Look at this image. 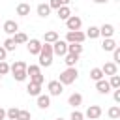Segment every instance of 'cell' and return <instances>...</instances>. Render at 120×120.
<instances>
[{"instance_id": "obj_45", "label": "cell", "mask_w": 120, "mask_h": 120, "mask_svg": "<svg viewBox=\"0 0 120 120\" xmlns=\"http://www.w3.org/2000/svg\"><path fill=\"white\" fill-rule=\"evenodd\" d=\"M0 88H2V82H0Z\"/></svg>"}, {"instance_id": "obj_2", "label": "cell", "mask_w": 120, "mask_h": 120, "mask_svg": "<svg viewBox=\"0 0 120 120\" xmlns=\"http://www.w3.org/2000/svg\"><path fill=\"white\" fill-rule=\"evenodd\" d=\"M77 77H79V71H77V68H66V69L60 73V77H58V82H60L62 86H68V84H73V82L77 81Z\"/></svg>"}, {"instance_id": "obj_26", "label": "cell", "mask_w": 120, "mask_h": 120, "mask_svg": "<svg viewBox=\"0 0 120 120\" xmlns=\"http://www.w3.org/2000/svg\"><path fill=\"white\" fill-rule=\"evenodd\" d=\"M90 79H92V81H101V79H105L101 68H92V69H90Z\"/></svg>"}, {"instance_id": "obj_31", "label": "cell", "mask_w": 120, "mask_h": 120, "mask_svg": "<svg viewBox=\"0 0 120 120\" xmlns=\"http://www.w3.org/2000/svg\"><path fill=\"white\" fill-rule=\"evenodd\" d=\"M2 47H4V49H6L8 52H9V51H15V49H17V45H15L13 38H8V39L4 41V45H2Z\"/></svg>"}, {"instance_id": "obj_24", "label": "cell", "mask_w": 120, "mask_h": 120, "mask_svg": "<svg viewBox=\"0 0 120 120\" xmlns=\"http://www.w3.org/2000/svg\"><path fill=\"white\" fill-rule=\"evenodd\" d=\"M84 36H86L88 39H96V38H99V26H88V30L84 32Z\"/></svg>"}, {"instance_id": "obj_13", "label": "cell", "mask_w": 120, "mask_h": 120, "mask_svg": "<svg viewBox=\"0 0 120 120\" xmlns=\"http://www.w3.org/2000/svg\"><path fill=\"white\" fill-rule=\"evenodd\" d=\"M99 36H103V39H105V38H112V36H114V26L109 24V22H107V24H101V26H99Z\"/></svg>"}, {"instance_id": "obj_1", "label": "cell", "mask_w": 120, "mask_h": 120, "mask_svg": "<svg viewBox=\"0 0 120 120\" xmlns=\"http://www.w3.org/2000/svg\"><path fill=\"white\" fill-rule=\"evenodd\" d=\"M52 45H49V43H43L41 45V51H39V54H38V58H39V68H49L51 64H52Z\"/></svg>"}, {"instance_id": "obj_6", "label": "cell", "mask_w": 120, "mask_h": 120, "mask_svg": "<svg viewBox=\"0 0 120 120\" xmlns=\"http://www.w3.org/2000/svg\"><path fill=\"white\" fill-rule=\"evenodd\" d=\"M52 54H56V56H66V54H68V43H66L64 39H56V41L52 43Z\"/></svg>"}, {"instance_id": "obj_33", "label": "cell", "mask_w": 120, "mask_h": 120, "mask_svg": "<svg viewBox=\"0 0 120 120\" xmlns=\"http://www.w3.org/2000/svg\"><path fill=\"white\" fill-rule=\"evenodd\" d=\"M13 69H26V62H22V60L13 62V64L9 66V71H13Z\"/></svg>"}, {"instance_id": "obj_39", "label": "cell", "mask_w": 120, "mask_h": 120, "mask_svg": "<svg viewBox=\"0 0 120 120\" xmlns=\"http://www.w3.org/2000/svg\"><path fill=\"white\" fill-rule=\"evenodd\" d=\"M112 98H114V103H120V88H116L112 92Z\"/></svg>"}, {"instance_id": "obj_34", "label": "cell", "mask_w": 120, "mask_h": 120, "mask_svg": "<svg viewBox=\"0 0 120 120\" xmlns=\"http://www.w3.org/2000/svg\"><path fill=\"white\" fill-rule=\"evenodd\" d=\"M69 120H84V114H82L79 109H73V112H71Z\"/></svg>"}, {"instance_id": "obj_28", "label": "cell", "mask_w": 120, "mask_h": 120, "mask_svg": "<svg viewBox=\"0 0 120 120\" xmlns=\"http://www.w3.org/2000/svg\"><path fill=\"white\" fill-rule=\"evenodd\" d=\"M107 114H109V118H111V120L120 118V107H118V105H112V107L107 111Z\"/></svg>"}, {"instance_id": "obj_40", "label": "cell", "mask_w": 120, "mask_h": 120, "mask_svg": "<svg viewBox=\"0 0 120 120\" xmlns=\"http://www.w3.org/2000/svg\"><path fill=\"white\" fill-rule=\"evenodd\" d=\"M6 56H8V51L0 45V62H4V60H6Z\"/></svg>"}, {"instance_id": "obj_22", "label": "cell", "mask_w": 120, "mask_h": 120, "mask_svg": "<svg viewBox=\"0 0 120 120\" xmlns=\"http://www.w3.org/2000/svg\"><path fill=\"white\" fill-rule=\"evenodd\" d=\"M11 75H13V79L17 81V82H22V81H26V69H13V71H9Z\"/></svg>"}, {"instance_id": "obj_15", "label": "cell", "mask_w": 120, "mask_h": 120, "mask_svg": "<svg viewBox=\"0 0 120 120\" xmlns=\"http://www.w3.org/2000/svg\"><path fill=\"white\" fill-rule=\"evenodd\" d=\"M38 107L39 109H49L51 107V96L49 94H39L38 96Z\"/></svg>"}, {"instance_id": "obj_4", "label": "cell", "mask_w": 120, "mask_h": 120, "mask_svg": "<svg viewBox=\"0 0 120 120\" xmlns=\"http://www.w3.org/2000/svg\"><path fill=\"white\" fill-rule=\"evenodd\" d=\"M81 26H82V19H81L79 15H71V17L66 21V28H68V32L81 30Z\"/></svg>"}, {"instance_id": "obj_23", "label": "cell", "mask_w": 120, "mask_h": 120, "mask_svg": "<svg viewBox=\"0 0 120 120\" xmlns=\"http://www.w3.org/2000/svg\"><path fill=\"white\" fill-rule=\"evenodd\" d=\"M64 62H66V66H68V68H75V66H77V62H79V56H77V54H69V52H68V54L64 56Z\"/></svg>"}, {"instance_id": "obj_8", "label": "cell", "mask_w": 120, "mask_h": 120, "mask_svg": "<svg viewBox=\"0 0 120 120\" xmlns=\"http://www.w3.org/2000/svg\"><path fill=\"white\" fill-rule=\"evenodd\" d=\"M47 90H49V96L52 98V96H60L62 92H64V86L58 82V79L56 81H49L47 82Z\"/></svg>"}, {"instance_id": "obj_36", "label": "cell", "mask_w": 120, "mask_h": 120, "mask_svg": "<svg viewBox=\"0 0 120 120\" xmlns=\"http://www.w3.org/2000/svg\"><path fill=\"white\" fill-rule=\"evenodd\" d=\"M43 81H45L43 73H39V75H34V77H30V82H36V84H43Z\"/></svg>"}, {"instance_id": "obj_5", "label": "cell", "mask_w": 120, "mask_h": 120, "mask_svg": "<svg viewBox=\"0 0 120 120\" xmlns=\"http://www.w3.org/2000/svg\"><path fill=\"white\" fill-rule=\"evenodd\" d=\"M41 41L38 39V38H32V39H28L26 41V51L30 52V54H34V56H38L39 54V51H41Z\"/></svg>"}, {"instance_id": "obj_30", "label": "cell", "mask_w": 120, "mask_h": 120, "mask_svg": "<svg viewBox=\"0 0 120 120\" xmlns=\"http://www.w3.org/2000/svg\"><path fill=\"white\" fill-rule=\"evenodd\" d=\"M17 114H19V109L17 107H9L6 111V118L8 120H17Z\"/></svg>"}, {"instance_id": "obj_14", "label": "cell", "mask_w": 120, "mask_h": 120, "mask_svg": "<svg viewBox=\"0 0 120 120\" xmlns=\"http://www.w3.org/2000/svg\"><path fill=\"white\" fill-rule=\"evenodd\" d=\"M116 47H118V45H116V41H114L112 38H105L103 43H101V49H103L105 52H112Z\"/></svg>"}, {"instance_id": "obj_7", "label": "cell", "mask_w": 120, "mask_h": 120, "mask_svg": "<svg viewBox=\"0 0 120 120\" xmlns=\"http://www.w3.org/2000/svg\"><path fill=\"white\" fill-rule=\"evenodd\" d=\"M84 114V118H90V120H98L101 114H103V109L99 107V105H90L88 109H86V112H82Z\"/></svg>"}, {"instance_id": "obj_29", "label": "cell", "mask_w": 120, "mask_h": 120, "mask_svg": "<svg viewBox=\"0 0 120 120\" xmlns=\"http://www.w3.org/2000/svg\"><path fill=\"white\" fill-rule=\"evenodd\" d=\"M109 86H111V90L120 88V77H118V75H111V79H109Z\"/></svg>"}, {"instance_id": "obj_32", "label": "cell", "mask_w": 120, "mask_h": 120, "mask_svg": "<svg viewBox=\"0 0 120 120\" xmlns=\"http://www.w3.org/2000/svg\"><path fill=\"white\" fill-rule=\"evenodd\" d=\"M17 120H32V114H30V111H24V109H19V114H17Z\"/></svg>"}, {"instance_id": "obj_43", "label": "cell", "mask_w": 120, "mask_h": 120, "mask_svg": "<svg viewBox=\"0 0 120 120\" xmlns=\"http://www.w3.org/2000/svg\"><path fill=\"white\" fill-rule=\"evenodd\" d=\"M69 2H71V0H60V4H62V6H69Z\"/></svg>"}, {"instance_id": "obj_16", "label": "cell", "mask_w": 120, "mask_h": 120, "mask_svg": "<svg viewBox=\"0 0 120 120\" xmlns=\"http://www.w3.org/2000/svg\"><path fill=\"white\" fill-rule=\"evenodd\" d=\"M96 90L99 94H109L111 92V86H109V81L101 79V81H96Z\"/></svg>"}, {"instance_id": "obj_20", "label": "cell", "mask_w": 120, "mask_h": 120, "mask_svg": "<svg viewBox=\"0 0 120 120\" xmlns=\"http://www.w3.org/2000/svg\"><path fill=\"white\" fill-rule=\"evenodd\" d=\"M36 11H38V15H39L41 19H45V17L51 15V8H49V4H39V6L36 8Z\"/></svg>"}, {"instance_id": "obj_9", "label": "cell", "mask_w": 120, "mask_h": 120, "mask_svg": "<svg viewBox=\"0 0 120 120\" xmlns=\"http://www.w3.org/2000/svg\"><path fill=\"white\" fill-rule=\"evenodd\" d=\"M2 30H4L8 36H13L15 32H19V24H17V21L9 19V21H6V22L2 24Z\"/></svg>"}, {"instance_id": "obj_27", "label": "cell", "mask_w": 120, "mask_h": 120, "mask_svg": "<svg viewBox=\"0 0 120 120\" xmlns=\"http://www.w3.org/2000/svg\"><path fill=\"white\" fill-rule=\"evenodd\" d=\"M39 73H41V68H39L38 64L26 66V75H28V77H34V75H39Z\"/></svg>"}, {"instance_id": "obj_19", "label": "cell", "mask_w": 120, "mask_h": 120, "mask_svg": "<svg viewBox=\"0 0 120 120\" xmlns=\"http://www.w3.org/2000/svg\"><path fill=\"white\" fill-rule=\"evenodd\" d=\"M17 15H19V17H26V15H30V4L21 2V4L17 6Z\"/></svg>"}, {"instance_id": "obj_25", "label": "cell", "mask_w": 120, "mask_h": 120, "mask_svg": "<svg viewBox=\"0 0 120 120\" xmlns=\"http://www.w3.org/2000/svg\"><path fill=\"white\" fill-rule=\"evenodd\" d=\"M13 41H15V45H22V43L28 41V36L24 32H15L13 34Z\"/></svg>"}, {"instance_id": "obj_35", "label": "cell", "mask_w": 120, "mask_h": 120, "mask_svg": "<svg viewBox=\"0 0 120 120\" xmlns=\"http://www.w3.org/2000/svg\"><path fill=\"white\" fill-rule=\"evenodd\" d=\"M8 73H9V64L4 60V62H0V77L2 75H8Z\"/></svg>"}, {"instance_id": "obj_18", "label": "cell", "mask_w": 120, "mask_h": 120, "mask_svg": "<svg viewBox=\"0 0 120 120\" xmlns=\"http://www.w3.org/2000/svg\"><path fill=\"white\" fill-rule=\"evenodd\" d=\"M26 92H28V96H39L41 94V84H36V82H28V86H26Z\"/></svg>"}, {"instance_id": "obj_11", "label": "cell", "mask_w": 120, "mask_h": 120, "mask_svg": "<svg viewBox=\"0 0 120 120\" xmlns=\"http://www.w3.org/2000/svg\"><path fill=\"white\" fill-rule=\"evenodd\" d=\"M68 105H71L73 109L81 107V105H82V94H79V92H73V94L68 98Z\"/></svg>"}, {"instance_id": "obj_17", "label": "cell", "mask_w": 120, "mask_h": 120, "mask_svg": "<svg viewBox=\"0 0 120 120\" xmlns=\"http://www.w3.org/2000/svg\"><path fill=\"white\" fill-rule=\"evenodd\" d=\"M56 39H60V38H58V32H54V30H49L43 36V43H49V45H52Z\"/></svg>"}, {"instance_id": "obj_10", "label": "cell", "mask_w": 120, "mask_h": 120, "mask_svg": "<svg viewBox=\"0 0 120 120\" xmlns=\"http://www.w3.org/2000/svg\"><path fill=\"white\" fill-rule=\"evenodd\" d=\"M101 71H103V75H118V66L114 64V62H105L103 64V68H101Z\"/></svg>"}, {"instance_id": "obj_41", "label": "cell", "mask_w": 120, "mask_h": 120, "mask_svg": "<svg viewBox=\"0 0 120 120\" xmlns=\"http://www.w3.org/2000/svg\"><path fill=\"white\" fill-rule=\"evenodd\" d=\"M4 118H6V109L0 105V120H4Z\"/></svg>"}, {"instance_id": "obj_44", "label": "cell", "mask_w": 120, "mask_h": 120, "mask_svg": "<svg viewBox=\"0 0 120 120\" xmlns=\"http://www.w3.org/2000/svg\"><path fill=\"white\" fill-rule=\"evenodd\" d=\"M54 120H64V118H62V116H58V118H54Z\"/></svg>"}, {"instance_id": "obj_12", "label": "cell", "mask_w": 120, "mask_h": 120, "mask_svg": "<svg viewBox=\"0 0 120 120\" xmlns=\"http://www.w3.org/2000/svg\"><path fill=\"white\" fill-rule=\"evenodd\" d=\"M56 15H58L60 21H68L73 13H71V8H69V6H60V8L56 9Z\"/></svg>"}, {"instance_id": "obj_21", "label": "cell", "mask_w": 120, "mask_h": 120, "mask_svg": "<svg viewBox=\"0 0 120 120\" xmlns=\"http://www.w3.org/2000/svg\"><path fill=\"white\" fill-rule=\"evenodd\" d=\"M68 52L81 56V52H82V43H68Z\"/></svg>"}, {"instance_id": "obj_42", "label": "cell", "mask_w": 120, "mask_h": 120, "mask_svg": "<svg viewBox=\"0 0 120 120\" xmlns=\"http://www.w3.org/2000/svg\"><path fill=\"white\" fill-rule=\"evenodd\" d=\"M92 2H94V4H107L109 0H92Z\"/></svg>"}, {"instance_id": "obj_37", "label": "cell", "mask_w": 120, "mask_h": 120, "mask_svg": "<svg viewBox=\"0 0 120 120\" xmlns=\"http://www.w3.org/2000/svg\"><path fill=\"white\" fill-rule=\"evenodd\" d=\"M112 62H114L116 66L120 64V47H116V49L112 51Z\"/></svg>"}, {"instance_id": "obj_3", "label": "cell", "mask_w": 120, "mask_h": 120, "mask_svg": "<svg viewBox=\"0 0 120 120\" xmlns=\"http://www.w3.org/2000/svg\"><path fill=\"white\" fill-rule=\"evenodd\" d=\"M86 39V36H84V32H81V30H73V32H68L66 34V43H82Z\"/></svg>"}, {"instance_id": "obj_38", "label": "cell", "mask_w": 120, "mask_h": 120, "mask_svg": "<svg viewBox=\"0 0 120 120\" xmlns=\"http://www.w3.org/2000/svg\"><path fill=\"white\" fill-rule=\"evenodd\" d=\"M62 4H60V0H49V8H51V11L52 9H58Z\"/></svg>"}]
</instances>
